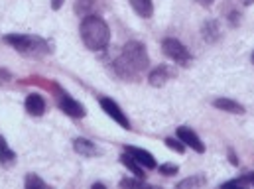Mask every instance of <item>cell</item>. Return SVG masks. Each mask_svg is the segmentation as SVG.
Returning a JSON list of instances; mask_svg holds the SVG:
<instances>
[{
    "mask_svg": "<svg viewBox=\"0 0 254 189\" xmlns=\"http://www.w3.org/2000/svg\"><path fill=\"white\" fill-rule=\"evenodd\" d=\"M162 52L166 54L168 60H172L174 63H178V65H184V67L191 65V60H193L190 50H188L180 40H176V38H164V42H162Z\"/></svg>",
    "mask_w": 254,
    "mask_h": 189,
    "instance_id": "obj_4",
    "label": "cell"
},
{
    "mask_svg": "<svg viewBox=\"0 0 254 189\" xmlns=\"http://www.w3.org/2000/svg\"><path fill=\"white\" fill-rule=\"evenodd\" d=\"M121 164H123L125 168H128V170H130V172H132V174H134L136 178H140V180H146L144 168H142V166H140V164H138V162H136L134 158H130L127 152H125V154L121 156Z\"/></svg>",
    "mask_w": 254,
    "mask_h": 189,
    "instance_id": "obj_16",
    "label": "cell"
},
{
    "mask_svg": "<svg viewBox=\"0 0 254 189\" xmlns=\"http://www.w3.org/2000/svg\"><path fill=\"white\" fill-rule=\"evenodd\" d=\"M119 186H121V188H144V186H146V180H140V178L132 180V178H127V180H123Z\"/></svg>",
    "mask_w": 254,
    "mask_h": 189,
    "instance_id": "obj_21",
    "label": "cell"
},
{
    "mask_svg": "<svg viewBox=\"0 0 254 189\" xmlns=\"http://www.w3.org/2000/svg\"><path fill=\"white\" fill-rule=\"evenodd\" d=\"M79 36L89 52H103L111 44V28L99 14H87L81 18Z\"/></svg>",
    "mask_w": 254,
    "mask_h": 189,
    "instance_id": "obj_2",
    "label": "cell"
},
{
    "mask_svg": "<svg viewBox=\"0 0 254 189\" xmlns=\"http://www.w3.org/2000/svg\"><path fill=\"white\" fill-rule=\"evenodd\" d=\"M172 77H174L172 67H168V65H158V67H154V69L148 73V83H150L152 87L160 89V87H164Z\"/></svg>",
    "mask_w": 254,
    "mask_h": 189,
    "instance_id": "obj_9",
    "label": "cell"
},
{
    "mask_svg": "<svg viewBox=\"0 0 254 189\" xmlns=\"http://www.w3.org/2000/svg\"><path fill=\"white\" fill-rule=\"evenodd\" d=\"M58 107L71 119H83L87 115L85 107L79 101H75L71 95H67L65 91H62V89H58Z\"/></svg>",
    "mask_w": 254,
    "mask_h": 189,
    "instance_id": "obj_5",
    "label": "cell"
},
{
    "mask_svg": "<svg viewBox=\"0 0 254 189\" xmlns=\"http://www.w3.org/2000/svg\"><path fill=\"white\" fill-rule=\"evenodd\" d=\"M158 170H160V174H164V176H168V178H172V176H176V174L180 172V168H178L176 164H162Z\"/></svg>",
    "mask_w": 254,
    "mask_h": 189,
    "instance_id": "obj_22",
    "label": "cell"
},
{
    "mask_svg": "<svg viewBox=\"0 0 254 189\" xmlns=\"http://www.w3.org/2000/svg\"><path fill=\"white\" fill-rule=\"evenodd\" d=\"M99 103H101V109H103L115 123H119V125L123 126V128H127V130L132 128V126H130V121H128V117L125 115V111L119 107L117 101H113V99H109V97H103Z\"/></svg>",
    "mask_w": 254,
    "mask_h": 189,
    "instance_id": "obj_6",
    "label": "cell"
},
{
    "mask_svg": "<svg viewBox=\"0 0 254 189\" xmlns=\"http://www.w3.org/2000/svg\"><path fill=\"white\" fill-rule=\"evenodd\" d=\"M10 48H14L20 56L28 58V60H42L46 56H50L54 52L52 44L42 38V36H36V34H6L2 38Z\"/></svg>",
    "mask_w": 254,
    "mask_h": 189,
    "instance_id": "obj_3",
    "label": "cell"
},
{
    "mask_svg": "<svg viewBox=\"0 0 254 189\" xmlns=\"http://www.w3.org/2000/svg\"><path fill=\"white\" fill-rule=\"evenodd\" d=\"M207 184V178L203 176V174H197V176H193V178H188V180H182L180 184H178V189H195V188H203Z\"/></svg>",
    "mask_w": 254,
    "mask_h": 189,
    "instance_id": "obj_18",
    "label": "cell"
},
{
    "mask_svg": "<svg viewBox=\"0 0 254 189\" xmlns=\"http://www.w3.org/2000/svg\"><path fill=\"white\" fill-rule=\"evenodd\" d=\"M176 136H178L188 148H191L193 152H197V154H203V152H205V144L201 142V138L197 136V132L191 130L190 126H180V128L176 130Z\"/></svg>",
    "mask_w": 254,
    "mask_h": 189,
    "instance_id": "obj_7",
    "label": "cell"
},
{
    "mask_svg": "<svg viewBox=\"0 0 254 189\" xmlns=\"http://www.w3.org/2000/svg\"><path fill=\"white\" fill-rule=\"evenodd\" d=\"M166 142V146L170 148V150H174V152H178V154H184L186 152V144L176 136V138H166L164 140Z\"/></svg>",
    "mask_w": 254,
    "mask_h": 189,
    "instance_id": "obj_20",
    "label": "cell"
},
{
    "mask_svg": "<svg viewBox=\"0 0 254 189\" xmlns=\"http://www.w3.org/2000/svg\"><path fill=\"white\" fill-rule=\"evenodd\" d=\"M213 107L219 109V111H225V113H231V115H243L245 113V107L233 99H215L213 101Z\"/></svg>",
    "mask_w": 254,
    "mask_h": 189,
    "instance_id": "obj_14",
    "label": "cell"
},
{
    "mask_svg": "<svg viewBox=\"0 0 254 189\" xmlns=\"http://www.w3.org/2000/svg\"><path fill=\"white\" fill-rule=\"evenodd\" d=\"M197 4H201V6H205V8H209V6H213V2L215 0H195Z\"/></svg>",
    "mask_w": 254,
    "mask_h": 189,
    "instance_id": "obj_24",
    "label": "cell"
},
{
    "mask_svg": "<svg viewBox=\"0 0 254 189\" xmlns=\"http://www.w3.org/2000/svg\"><path fill=\"white\" fill-rule=\"evenodd\" d=\"M24 188L26 189H34V188H48V184L40 178V176H36V174H28L26 176V180H24Z\"/></svg>",
    "mask_w": 254,
    "mask_h": 189,
    "instance_id": "obj_19",
    "label": "cell"
},
{
    "mask_svg": "<svg viewBox=\"0 0 254 189\" xmlns=\"http://www.w3.org/2000/svg\"><path fill=\"white\" fill-rule=\"evenodd\" d=\"M125 152H127L130 158H134L144 170H156V168H158L156 158H154L148 150H142V148H136V146H127Z\"/></svg>",
    "mask_w": 254,
    "mask_h": 189,
    "instance_id": "obj_8",
    "label": "cell"
},
{
    "mask_svg": "<svg viewBox=\"0 0 254 189\" xmlns=\"http://www.w3.org/2000/svg\"><path fill=\"white\" fill-rule=\"evenodd\" d=\"M201 36L207 44H215L221 38V30H219V22L217 20H207L201 28Z\"/></svg>",
    "mask_w": 254,
    "mask_h": 189,
    "instance_id": "obj_13",
    "label": "cell"
},
{
    "mask_svg": "<svg viewBox=\"0 0 254 189\" xmlns=\"http://www.w3.org/2000/svg\"><path fill=\"white\" fill-rule=\"evenodd\" d=\"M128 2H130L132 10H134L140 18L150 20V18L154 16V2H152V0H128Z\"/></svg>",
    "mask_w": 254,
    "mask_h": 189,
    "instance_id": "obj_15",
    "label": "cell"
},
{
    "mask_svg": "<svg viewBox=\"0 0 254 189\" xmlns=\"http://www.w3.org/2000/svg\"><path fill=\"white\" fill-rule=\"evenodd\" d=\"M148 67H150V58H148L146 46L140 42L125 44L123 52L113 62L115 73L125 81H138Z\"/></svg>",
    "mask_w": 254,
    "mask_h": 189,
    "instance_id": "obj_1",
    "label": "cell"
},
{
    "mask_svg": "<svg viewBox=\"0 0 254 189\" xmlns=\"http://www.w3.org/2000/svg\"><path fill=\"white\" fill-rule=\"evenodd\" d=\"M254 0H245V4H253Z\"/></svg>",
    "mask_w": 254,
    "mask_h": 189,
    "instance_id": "obj_25",
    "label": "cell"
},
{
    "mask_svg": "<svg viewBox=\"0 0 254 189\" xmlns=\"http://www.w3.org/2000/svg\"><path fill=\"white\" fill-rule=\"evenodd\" d=\"M24 107H26V113L30 117H44V113H46V99L42 95H38V93H32V95L26 97Z\"/></svg>",
    "mask_w": 254,
    "mask_h": 189,
    "instance_id": "obj_10",
    "label": "cell"
},
{
    "mask_svg": "<svg viewBox=\"0 0 254 189\" xmlns=\"http://www.w3.org/2000/svg\"><path fill=\"white\" fill-rule=\"evenodd\" d=\"M64 2L65 0H52V8H54V10H60V8L64 6Z\"/></svg>",
    "mask_w": 254,
    "mask_h": 189,
    "instance_id": "obj_23",
    "label": "cell"
},
{
    "mask_svg": "<svg viewBox=\"0 0 254 189\" xmlns=\"http://www.w3.org/2000/svg\"><path fill=\"white\" fill-rule=\"evenodd\" d=\"M16 160H18L16 152H14L12 148H8L6 138L0 136V166H2V168H12V166L16 164Z\"/></svg>",
    "mask_w": 254,
    "mask_h": 189,
    "instance_id": "obj_12",
    "label": "cell"
},
{
    "mask_svg": "<svg viewBox=\"0 0 254 189\" xmlns=\"http://www.w3.org/2000/svg\"><path fill=\"white\" fill-rule=\"evenodd\" d=\"M73 150H75L77 154L85 156V158H93V156L99 154V148H97L91 140H87V138H75V140H73Z\"/></svg>",
    "mask_w": 254,
    "mask_h": 189,
    "instance_id": "obj_11",
    "label": "cell"
},
{
    "mask_svg": "<svg viewBox=\"0 0 254 189\" xmlns=\"http://www.w3.org/2000/svg\"><path fill=\"white\" fill-rule=\"evenodd\" d=\"M97 2H99V0H75L73 10H75V14H77L79 18H81V16H87V14H95Z\"/></svg>",
    "mask_w": 254,
    "mask_h": 189,
    "instance_id": "obj_17",
    "label": "cell"
},
{
    "mask_svg": "<svg viewBox=\"0 0 254 189\" xmlns=\"http://www.w3.org/2000/svg\"><path fill=\"white\" fill-rule=\"evenodd\" d=\"M251 62L254 63V52H253V56H251Z\"/></svg>",
    "mask_w": 254,
    "mask_h": 189,
    "instance_id": "obj_26",
    "label": "cell"
}]
</instances>
